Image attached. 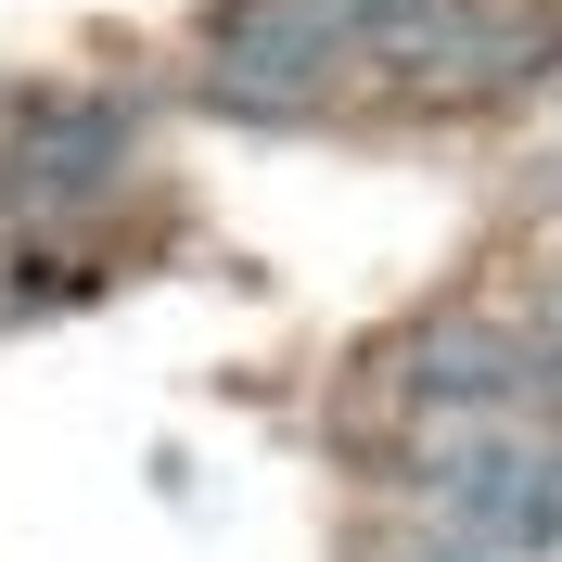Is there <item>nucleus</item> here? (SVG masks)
I'll return each instance as SVG.
<instances>
[{
	"mask_svg": "<svg viewBox=\"0 0 562 562\" xmlns=\"http://www.w3.org/2000/svg\"><path fill=\"white\" fill-rule=\"evenodd\" d=\"M422 525L486 562H562V422L550 409H460L422 422Z\"/></svg>",
	"mask_w": 562,
	"mask_h": 562,
	"instance_id": "obj_1",
	"label": "nucleus"
},
{
	"mask_svg": "<svg viewBox=\"0 0 562 562\" xmlns=\"http://www.w3.org/2000/svg\"><path fill=\"white\" fill-rule=\"evenodd\" d=\"M346 52H358L371 77H396V90L460 103V90L525 77V65H537V26H525V13H498V0H371Z\"/></svg>",
	"mask_w": 562,
	"mask_h": 562,
	"instance_id": "obj_2",
	"label": "nucleus"
},
{
	"mask_svg": "<svg viewBox=\"0 0 562 562\" xmlns=\"http://www.w3.org/2000/svg\"><path fill=\"white\" fill-rule=\"evenodd\" d=\"M128 154H140V128L115 103L52 90V103H26L13 128H0V205L77 217V205H103V192H128Z\"/></svg>",
	"mask_w": 562,
	"mask_h": 562,
	"instance_id": "obj_3",
	"label": "nucleus"
},
{
	"mask_svg": "<svg viewBox=\"0 0 562 562\" xmlns=\"http://www.w3.org/2000/svg\"><path fill=\"white\" fill-rule=\"evenodd\" d=\"M396 396L422 422H460V409H537V346L512 319H435L409 358H396Z\"/></svg>",
	"mask_w": 562,
	"mask_h": 562,
	"instance_id": "obj_4",
	"label": "nucleus"
},
{
	"mask_svg": "<svg viewBox=\"0 0 562 562\" xmlns=\"http://www.w3.org/2000/svg\"><path fill=\"white\" fill-rule=\"evenodd\" d=\"M384 562H486V550H460V537H409V550H384Z\"/></svg>",
	"mask_w": 562,
	"mask_h": 562,
	"instance_id": "obj_5",
	"label": "nucleus"
}]
</instances>
